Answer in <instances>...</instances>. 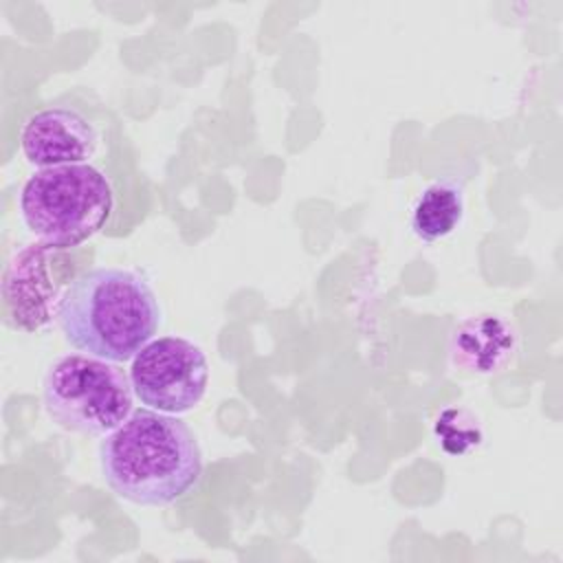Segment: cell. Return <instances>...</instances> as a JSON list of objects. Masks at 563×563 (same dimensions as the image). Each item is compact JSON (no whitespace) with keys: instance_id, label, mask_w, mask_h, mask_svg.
<instances>
[{"instance_id":"3","label":"cell","mask_w":563,"mask_h":563,"mask_svg":"<svg viewBox=\"0 0 563 563\" xmlns=\"http://www.w3.org/2000/svg\"><path fill=\"white\" fill-rule=\"evenodd\" d=\"M114 207L106 174L88 163L46 167L22 187L20 211L26 229L46 244L77 249L99 233Z\"/></svg>"},{"instance_id":"2","label":"cell","mask_w":563,"mask_h":563,"mask_svg":"<svg viewBox=\"0 0 563 563\" xmlns=\"http://www.w3.org/2000/svg\"><path fill=\"white\" fill-rule=\"evenodd\" d=\"M57 321L75 350L123 363L156 334L161 308L139 273L90 268L68 286Z\"/></svg>"},{"instance_id":"8","label":"cell","mask_w":563,"mask_h":563,"mask_svg":"<svg viewBox=\"0 0 563 563\" xmlns=\"http://www.w3.org/2000/svg\"><path fill=\"white\" fill-rule=\"evenodd\" d=\"M517 330L499 314H475L460 321L449 339L451 363L477 376L501 372L517 352Z\"/></svg>"},{"instance_id":"1","label":"cell","mask_w":563,"mask_h":563,"mask_svg":"<svg viewBox=\"0 0 563 563\" xmlns=\"http://www.w3.org/2000/svg\"><path fill=\"white\" fill-rule=\"evenodd\" d=\"M106 484L139 506H165L196 486L202 455L191 429L152 409L132 411L99 449Z\"/></svg>"},{"instance_id":"7","label":"cell","mask_w":563,"mask_h":563,"mask_svg":"<svg viewBox=\"0 0 563 563\" xmlns=\"http://www.w3.org/2000/svg\"><path fill=\"white\" fill-rule=\"evenodd\" d=\"M99 143L97 128L75 108H44L31 114L20 132L26 161L35 167L86 163Z\"/></svg>"},{"instance_id":"4","label":"cell","mask_w":563,"mask_h":563,"mask_svg":"<svg viewBox=\"0 0 563 563\" xmlns=\"http://www.w3.org/2000/svg\"><path fill=\"white\" fill-rule=\"evenodd\" d=\"M55 424L81 435H106L132 413V383L112 361L92 354L57 358L42 385Z\"/></svg>"},{"instance_id":"9","label":"cell","mask_w":563,"mask_h":563,"mask_svg":"<svg viewBox=\"0 0 563 563\" xmlns=\"http://www.w3.org/2000/svg\"><path fill=\"white\" fill-rule=\"evenodd\" d=\"M464 216V194L455 180L429 185L411 211V229L424 242L451 235Z\"/></svg>"},{"instance_id":"6","label":"cell","mask_w":563,"mask_h":563,"mask_svg":"<svg viewBox=\"0 0 563 563\" xmlns=\"http://www.w3.org/2000/svg\"><path fill=\"white\" fill-rule=\"evenodd\" d=\"M130 383L136 398L156 411H189L207 391V356L183 336L150 341L132 361Z\"/></svg>"},{"instance_id":"10","label":"cell","mask_w":563,"mask_h":563,"mask_svg":"<svg viewBox=\"0 0 563 563\" xmlns=\"http://www.w3.org/2000/svg\"><path fill=\"white\" fill-rule=\"evenodd\" d=\"M435 438L440 446L451 455H462L479 444L482 427L477 418L462 407L444 409L435 420Z\"/></svg>"},{"instance_id":"5","label":"cell","mask_w":563,"mask_h":563,"mask_svg":"<svg viewBox=\"0 0 563 563\" xmlns=\"http://www.w3.org/2000/svg\"><path fill=\"white\" fill-rule=\"evenodd\" d=\"M88 260L92 253L81 246L59 249L40 240L18 249L2 273L4 323L24 332L48 328Z\"/></svg>"}]
</instances>
